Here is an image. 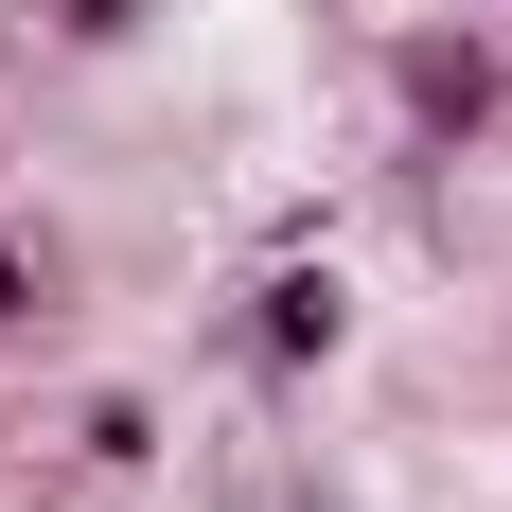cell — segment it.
<instances>
[{"label":"cell","instance_id":"obj_2","mask_svg":"<svg viewBox=\"0 0 512 512\" xmlns=\"http://www.w3.org/2000/svg\"><path fill=\"white\" fill-rule=\"evenodd\" d=\"M265 354H336V283H265Z\"/></svg>","mask_w":512,"mask_h":512},{"label":"cell","instance_id":"obj_1","mask_svg":"<svg viewBox=\"0 0 512 512\" xmlns=\"http://www.w3.org/2000/svg\"><path fill=\"white\" fill-rule=\"evenodd\" d=\"M407 106H424V124H477L495 71H477V53H407Z\"/></svg>","mask_w":512,"mask_h":512}]
</instances>
